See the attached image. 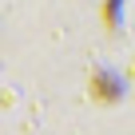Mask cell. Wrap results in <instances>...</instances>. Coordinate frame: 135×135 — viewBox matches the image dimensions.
Segmentation results:
<instances>
[{
    "label": "cell",
    "mask_w": 135,
    "mask_h": 135,
    "mask_svg": "<svg viewBox=\"0 0 135 135\" xmlns=\"http://www.w3.org/2000/svg\"><path fill=\"white\" fill-rule=\"evenodd\" d=\"M91 91L99 95V103H111V99H119V84H115L107 72H95V76H91Z\"/></svg>",
    "instance_id": "obj_1"
}]
</instances>
